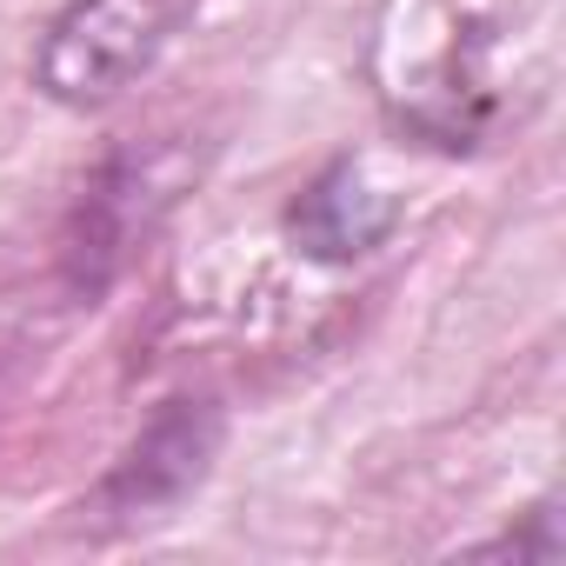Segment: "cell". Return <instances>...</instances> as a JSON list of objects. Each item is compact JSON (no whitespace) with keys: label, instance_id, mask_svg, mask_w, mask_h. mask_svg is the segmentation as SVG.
Masks as SVG:
<instances>
[{"label":"cell","instance_id":"obj_3","mask_svg":"<svg viewBox=\"0 0 566 566\" xmlns=\"http://www.w3.org/2000/svg\"><path fill=\"white\" fill-rule=\"evenodd\" d=\"M287 227H294V240H301L314 260H360L367 247L387 240L394 200H387L354 160H340V167H327V174L301 193V207L287 213Z\"/></svg>","mask_w":566,"mask_h":566},{"label":"cell","instance_id":"obj_1","mask_svg":"<svg viewBox=\"0 0 566 566\" xmlns=\"http://www.w3.org/2000/svg\"><path fill=\"white\" fill-rule=\"evenodd\" d=\"M193 0H74L41 41V87L67 107H107L174 41Z\"/></svg>","mask_w":566,"mask_h":566},{"label":"cell","instance_id":"obj_2","mask_svg":"<svg viewBox=\"0 0 566 566\" xmlns=\"http://www.w3.org/2000/svg\"><path fill=\"white\" fill-rule=\"evenodd\" d=\"M213 447H220V420H213V407L174 400V407H167V413L134 440V453L120 460V473L107 480V493H114L127 513L167 506V500H180L187 486H200V473H207Z\"/></svg>","mask_w":566,"mask_h":566}]
</instances>
